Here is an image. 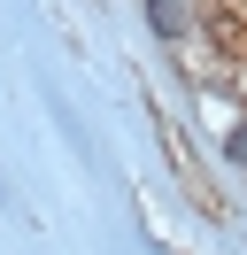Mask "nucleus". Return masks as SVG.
Instances as JSON below:
<instances>
[{
  "instance_id": "obj_1",
  "label": "nucleus",
  "mask_w": 247,
  "mask_h": 255,
  "mask_svg": "<svg viewBox=\"0 0 247 255\" xmlns=\"http://www.w3.org/2000/svg\"><path fill=\"white\" fill-rule=\"evenodd\" d=\"M139 8H147V31L162 39V47H185L193 23H201V0H139Z\"/></svg>"
},
{
  "instance_id": "obj_2",
  "label": "nucleus",
  "mask_w": 247,
  "mask_h": 255,
  "mask_svg": "<svg viewBox=\"0 0 247 255\" xmlns=\"http://www.w3.org/2000/svg\"><path fill=\"white\" fill-rule=\"evenodd\" d=\"M224 162H232V170H247V116L224 131Z\"/></svg>"
}]
</instances>
